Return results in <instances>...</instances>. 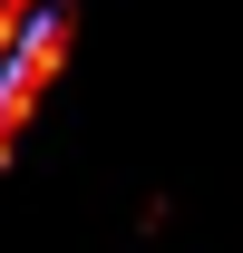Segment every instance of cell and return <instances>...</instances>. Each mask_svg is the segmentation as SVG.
<instances>
[{"label": "cell", "instance_id": "1", "mask_svg": "<svg viewBox=\"0 0 243 253\" xmlns=\"http://www.w3.org/2000/svg\"><path fill=\"white\" fill-rule=\"evenodd\" d=\"M20 39H30V20H10V10H0V78H10V59H20Z\"/></svg>", "mask_w": 243, "mask_h": 253}]
</instances>
